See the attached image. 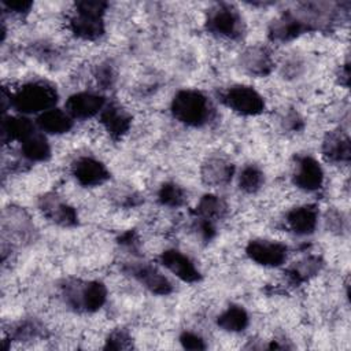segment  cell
I'll return each mask as SVG.
<instances>
[{
  "label": "cell",
  "mask_w": 351,
  "mask_h": 351,
  "mask_svg": "<svg viewBox=\"0 0 351 351\" xmlns=\"http://www.w3.org/2000/svg\"><path fill=\"white\" fill-rule=\"evenodd\" d=\"M170 110L178 122L193 128L208 123L214 114L211 101L197 89L178 90L171 100Z\"/></svg>",
  "instance_id": "obj_1"
},
{
  "label": "cell",
  "mask_w": 351,
  "mask_h": 351,
  "mask_svg": "<svg viewBox=\"0 0 351 351\" xmlns=\"http://www.w3.org/2000/svg\"><path fill=\"white\" fill-rule=\"evenodd\" d=\"M108 4L100 0H82L75 3V8L69 19L70 32L86 41H93L104 34V14Z\"/></svg>",
  "instance_id": "obj_2"
},
{
  "label": "cell",
  "mask_w": 351,
  "mask_h": 351,
  "mask_svg": "<svg viewBox=\"0 0 351 351\" xmlns=\"http://www.w3.org/2000/svg\"><path fill=\"white\" fill-rule=\"evenodd\" d=\"M58 101L56 89L45 81L26 82L10 96L11 106L21 114H41L53 108Z\"/></svg>",
  "instance_id": "obj_3"
},
{
  "label": "cell",
  "mask_w": 351,
  "mask_h": 351,
  "mask_svg": "<svg viewBox=\"0 0 351 351\" xmlns=\"http://www.w3.org/2000/svg\"><path fill=\"white\" fill-rule=\"evenodd\" d=\"M64 298L67 303L80 311L95 313L107 300V288L100 281H85L66 287Z\"/></svg>",
  "instance_id": "obj_4"
},
{
  "label": "cell",
  "mask_w": 351,
  "mask_h": 351,
  "mask_svg": "<svg viewBox=\"0 0 351 351\" xmlns=\"http://www.w3.org/2000/svg\"><path fill=\"white\" fill-rule=\"evenodd\" d=\"M206 27L215 36L234 40L243 34V19L233 5L217 4L207 14Z\"/></svg>",
  "instance_id": "obj_5"
},
{
  "label": "cell",
  "mask_w": 351,
  "mask_h": 351,
  "mask_svg": "<svg viewBox=\"0 0 351 351\" xmlns=\"http://www.w3.org/2000/svg\"><path fill=\"white\" fill-rule=\"evenodd\" d=\"M221 101L232 111L254 117L259 115L265 110V100L262 95L248 85H233L221 95Z\"/></svg>",
  "instance_id": "obj_6"
},
{
  "label": "cell",
  "mask_w": 351,
  "mask_h": 351,
  "mask_svg": "<svg viewBox=\"0 0 351 351\" xmlns=\"http://www.w3.org/2000/svg\"><path fill=\"white\" fill-rule=\"evenodd\" d=\"M245 254L251 261L266 267H277L285 263L288 247L274 240H251L245 247Z\"/></svg>",
  "instance_id": "obj_7"
},
{
  "label": "cell",
  "mask_w": 351,
  "mask_h": 351,
  "mask_svg": "<svg viewBox=\"0 0 351 351\" xmlns=\"http://www.w3.org/2000/svg\"><path fill=\"white\" fill-rule=\"evenodd\" d=\"M308 30H313V26L300 11H285L271 22L269 36L274 41L284 43L291 41Z\"/></svg>",
  "instance_id": "obj_8"
},
{
  "label": "cell",
  "mask_w": 351,
  "mask_h": 351,
  "mask_svg": "<svg viewBox=\"0 0 351 351\" xmlns=\"http://www.w3.org/2000/svg\"><path fill=\"white\" fill-rule=\"evenodd\" d=\"M106 104L104 96L84 90L69 96L64 103V110L73 119H88L99 115Z\"/></svg>",
  "instance_id": "obj_9"
},
{
  "label": "cell",
  "mask_w": 351,
  "mask_h": 351,
  "mask_svg": "<svg viewBox=\"0 0 351 351\" xmlns=\"http://www.w3.org/2000/svg\"><path fill=\"white\" fill-rule=\"evenodd\" d=\"M292 180L299 189L314 192L318 191L324 184V170L313 156H299L296 159Z\"/></svg>",
  "instance_id": "obj_10"
},
{
  "label": "cell",
  "mask_w": 351,
  "mask_h": 351,
  "mask_svg": "<svg viewBox=\"0 0 351 351\" xmlns=\"http://www.w3.org/2000/svg\"><path fill=\"white\" fill-rule=\"evenodd\" d=\"M71 174L82 186H99L110 178L107 167L92 156H81L71 165Z\"/></svg>",
  "instance_id": "obj_11"
},
{
  "label": "cell",
  "mask_w": 351,
  "mask_h": 351,
  "mask_svg": "<svg viewBox=\"0 0 351 351\" xmlns=\"http://www.w3.org/2000/svg\"><path fill=\"white\" fill-rule=\"evenodd\" d=\"M159 262L171 274L184 282H197L202 278L199 269L195 263L182 252L177 250H166L160 254Z\"/></svg>",
  "instance_id": "obj_12"
},
{
  "label": "cell",
  "mask_w": 351,
  "mask_h": 351,
  "mask_svg": "<svg viewBox=\"0 0 351 351\" xmlns=\"http://www.w3.org/2000/svg\"><path fill=\"white\" fill-rule=\"evenodd\" d=\"M129 273L152 293L165 296L173 292L171 281L155 266L147 263H136L129 267Z\"/></svg>",
  "instance_id": "obj_13"
},
{
  "label": "cell",
  "mask_w": 351,
  "mask_h": 351,
  "mask_svg": "<svg viewBox=\"0 0 351 351\" xmlns=\"http://www.w3.org/2000/svg\"><path fill=\"white\" fill-rule=\"evenodd\" d=\"M99 121L112 138H121L132 126V115L117 103H107L99 114Z\"/></svg>",
  "instance_id": "obj_14"
},
{
  "label": "cell",
  "mask_w": 351,
  "mask_h": 351,
  "mask_svg": "<svg viewBox=\"0 0 351 351\" xmlns=\"http://www.w3.org/2000/svg\"><path fill=\"white\" fill-rule=\"evenodd\" d=\"M40 210L49 221L56 225L74 226L78 223V215L75 208L58 196L47 195L41 197Z\"/></svg>",
  "instance_id": "obj_15"
},
{
  "label": "cell",
  "mask_w": 351,
  "mask_h": 351,
  "mask_svg": "<svg viewBox=\"0 0 351 351\" xmlns=\"http://www.w3.org/2000/svg\"><path fill=\"white\" fill-rule=\"evenodd\" d=\"M287 226L299 236L314 233L318 225V208L314 204L298 206L287 213Z\"/></svg>",
  "instance_id": "obj_16"
},
{
  "label": "cell",
  "mask_w": 351,
  "mask_h": 351,
  "mask_svg": "<svg viewBox=\"0 0 351 351\" xmlns=\"http://www.w3.org/2000/svg\"><path fill=\"white\" fill-rule=\"evenodd\" d=\"M234 176V166L225 158H208L202 166V180L211 186L228 185Z\"/></svg>",
  "instance_id": "obj_17"
},
{
  "label": "cell",
  "mask_w": 351,
  "mask_h": 351,
  "mask_svg": "<svg viewBox=\"0 0 351 351\" xmlns=\"http://www.w3.org/2000/svg\"><path fill=\"white\" fill-rule=\"evenodd\" d=\"M240 63L247 73L258 77H263L269 74L274 66L270 51L266 47H261V45H254L247 48L240 56Z\"/></svg>",
  "instance_id": "obj_18"
},
{
  "label": "cell",
  "mask_w": 351,
  "mask_h": 351,
  "mask_svg": "<svg viewBox=\"0 0 351 351\" xmlns=\"http://www.w3.org/2000/svg\"><path fill=\"white\" fill-rule=\"evenodd\" d=\"M322 155L332 163H348L351 158L350 138L344 132H329L322 141Z\"/></svg>",
  "instance_id": "obj_19"
},
{
  "label": "cell",
  "mask_w": 351,
  "mask_h": 351,
  "mask_svg": "<svg viewBox=\"0 0 351 351\" xmlns=\"http://www.w3.org/2000/svg\"><path fill=\"white\" fill-rule=\"evenodd\" d=\"M73 118L60 108H49L37 115L36 125L43 133L48 134H63L73 128Z\"/></svg>",
  "instance_id": "obj_20"
},
{
  "label": "cell",
  "mask_w": 351,
  "mask_h": 351,
  "mask_svg": "<svg viewBox=\"0 0 351 351\" xmlns=\"http://www.w3.org/2000/svg\"><path fill=\"white\" fill-rule=\"evenodd\" d=\"M36 125L25 115L4 117L1 122V138L4 143L19 141L22 143L36 132Z\"/></svg>",
  "instance_id": "obj_21"
},
{
  "label": "cell",
  "mask_w": 351,
  "mask_h": 351,
  "mask_svg": "<svg viewBox=\"0 0 351 351\" xmlns=\"http://www.w3.org/2000/svg\"><path fill=\"white\" fill-rule=\"evenodd\" d=\"M22 155L32 162H45L51 158V145L44 133L36 130L21 143Z\"/></svg>",
  "instance_id": "obj_22"
},
{
  "label": "cell",
  "mask_w": 351,
  "mask_h": 351,
  "mask_svg": "<svg viewBox=\"0 0 351 351\" xmlns=\"http://www.w3.org/2000/svg\"><path fill=\"white\" fill-rule=\"evenodd\" d=\"M217 324L221 329L230 332V333H237L243 332L248 324H250V315L245 311L244 307L232 304L226 307L217 318Z\"/></svg>",
  "instance_id": "obj_23"
},
{
  "label": "cell",
  "mask_w": 351,
  "mask_h": 351,
  "mask_svg": "<svg viewBox=\"0 0 351 351\" xmlns=\"http://www.w3.org/2000/svg\"><path fill=\"white\" fill-rule=\"evenodd\" d=\"M226 208V203L219 196L208 193L199 200L196 206V214L199 218H204L214 222L225 215Z\"/></svg>",
  "instance_id": "obj_24"
},
{
  "label": "cell",
  "mask_w": 351,
  "mask_h": 351,
  "mask_svg": "<svg viewBox=\"0 0 351 351\" xmlns=\"http://www.w3.org/2000/svg\"><path fill=\"white\" fill-rule=\"evenodd\" d=\"M265 182V174L256 165H245L239 174V188L245 193L258 192Z\"/></svg>",
  "instance_id": "obj_25"
},
{
  "label": "cell",
  "mask_w": 351,
  "mask_h": 351,
  "mask_svg": "<svg viewBox=\"0 0 351 351\" xmlns=\"http://www.w3.org/2000/svg\"><path fill=\"white\" fill-rule=\"evenodd\" d=\"M321 266H322V263L318 256H308V258H304V259L299 261L298 263H295L288 270V276L293 282H303V281L308 280L310 277L315 276L319 271Z\"/></svg>",
  "instance_id": "obj_26"
},
{
  "label": "cell",
  "mask_w": 351,
  "mask_h": 351,
  "mask_svg": "<svg viewBox=\"0 0 351 351\" xmlns=\"http://www.w3.org/2000/svg\"><path fill=\"white\" fill-rule=\"evenodd\" d=\"M158 200L162 206L180 207L185 203L186 193L180 185L174 182H166L158 191Z\"/></svg>",
  "instance_id": "obj_27"
},
{
  "label": "cell",
  "mask_w": 351,
  "mask_h": 351,
  "mask_svg": "<svg viewBox=\"0 0 351 351\" xmlns=\"http://www.w3.org/2000/svg\"><path fill=\"white\" fill-rule=\"evenodd\" d=\"M130 347H132V337L123 329L112 330L108 335V337L106 340V346H104V348H107V350H125V348H130Z\"/></svg>",
  "instance_id": "obj_28"
},
{
  "label": "cell",
  "mask_w": 351,
  "mask_h": 351,
  "mask_svg": "<svg viewBox=\"0 0 351 351\" xmlns=\"http://www.w3.org/2000/svg\"><path fill=\"white\" fill-rule=\"evenodd\" d=\"M180 343L186 350H204L206 344L204 340L195 332L185 330L180 336Z\"/></svg>",
  "instance_id": "obj_29"
},
{
  "label": "cell",
  "mask_w": 351,
  "mask_h": 351,
  "mask_svg": "<svg viewBox=\"0 0 351 351\" xmlns=\"http://www.w3.org/2000/svg\"><path fill=\"white\" fill-rule=\"evenodd\" d=\"M3 5L14 14H26L33 7V3L32 1H25V0H14V1L4 0Z\"/></svg>",
  "instance_id": "obj_30"
},
{
  "label": "cell",
  "mask_w": 351,
  "mask_h": 351,
  "mask_svg": "<svg viewBox=\"0 0 351 351\" xmlns=\"http://www.w3.org/2000/svg\"><path fill=\"white\" fill-rule=\"evenodd\" d=\"M96 78H97V81H99L100 85H103V86H110V85L112 84V81H114V73H112V70H111L110 66L103 64V66L99 69V71H97V74H96Z\"/></svg>",
  "instance_id": "obj_31"
},
{
  "label": "cell",
  "mask_w": 351,
  "mask_h": 351,
  "mask_svg": "<svg viewBox=\"0 0 351 351\" xmlns=\"http://www.w3.org/2000/svg\"><path fill=\"white\" fill-rule=\"evenodd\" d=\"M284 125H285L288 129H291V130H298V129H300V126H302V118L298 115V112H289V114L285 117Z\"/></svg>",
  "instance_id": "obj_32"
}]
</instances>
